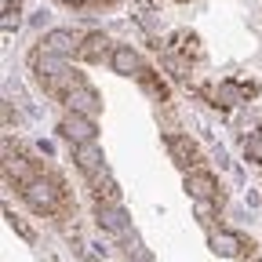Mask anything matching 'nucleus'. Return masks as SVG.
I'll return each mask as SVG.
<instances>
[{
    "mask_svg": "<svg viewBox=\"0 0 262 262\" xmlns=\"http://www.w3.org/2000/svg\"><path fill=\"white\" fill-rule=\"evenodd\" d=\"M22 196H26V204L37 211V215H55L58 204H62V186L37 175V179H29V182L22 186Z\"/></svg>",
    "mask_w": 262,
    "mask_h": 262,
    "instance_id": "f257e3e1",
    "label": "nucleus"
},
{
    "mask_svg": "<svg viewBox=\"0 0 262 262\" xmlns=\"http://www.w3.org/2000/svg\"><path fill=\"white\" fill-rule=\"evenodd\" d=\"M95 222H98V229H106L110 237H127V233H131L127 215H124L120 204H113V201H95Z\"/></svg>",
    "mask_w": 262,
    "mask_h": 262,
    "instance_id": "f03ea898",
    "label": "nucleus"
},
{
    "mask_svg": "<svg viewBox=\"0 0 262 262\" xmlns=\"http://www.w3.org/2000/svg\"><path fill=\"white\" fill-rule=\"evenodd\" d=\"M251 95H255V84H244V80H222L208 88V98L215 106H244Z\"/></svg>",
    "mask_w": 262,
    "mask_h": 262,
    "instance_id": "7ed1b4c3",
    "label": "nucleus"
},
{
    "mask_svg": "<svg viewBox=\"0 0 262 262\" xmlns=\"http://www.w3.org/2000/svg\"><path fill=\"white\" fill-rule=\"evenodd\" d=\"M58 131H62V139H66V142H73V146L95 142V135H98V131H95V117H84V113H70V117L62 120Z\"/></svg>",
    "mask_w": 262,
    "mask_h": 262,
    "instance_id": "20e7f679",
    "label": "nucleus"
},
{
    "mask_svg": "<svg viewBox=\"0 0 262 262\" xmlns=\"http://www.w3.org/2000/svg\"><path fill=\"white\" fill-rule=\"evenodd\" d=\"M66 102H70L73 113H84V117H95L98 110H102V98L95 95V88H91L88 80H80L70 95H66Z\"/></svg>",
    "mask_w": 262,
    "mask_h": 262,
    "instance_id": "39448f33",
    "label": "nucleus"
},
{
    "mask_svg": "<svg viewBox=\"0 0 262 262\" xmlns=\"http://www.w3.org/2000/svg\"><path fill=\"white\" fill-rule=\"evenodd\" d=\"M110 66H113V73H120V77H139L146 66H142V58H139V51L131 48V44H120V48H113V55H110Z\"/></svg>",
    "mask_w": 262,
    "mask_h": 262,
    "instance_id": "423d86ee",
    "label": "nucleus"
},
{
    "mask_svg": "<svg viewBox=\"0 0 262 262\" xmlns=\"http://www.w3.org/2000/svg\"><path fill=\"white\" fill-rule=\"evenodd\" d=\"M186 193L193 196V201H215L219 196V182L211 171H189L186 175Z\"/></svg>",
    "mask_w": 262,
    "mask_h": 262,
    "instance_id": "0eeeda50",
    "label": "nucleus"
},
{
    "mask_svg": "<svg viewBox=\"0 0 262 262\" xmlns=\"http://www.w3.org/2000/svg\"><path fill=\"white\" fill-rule=\"evenodd\" d=\"M168 153H171V160L179 164V168H193L196 160H201V153H196V142L193 139H186V135H168Z\"/></svg>",
    "mask_w": 262,
    "mask_h": 262,
    "instance_id": "6e6552de",
    "label": "nucleus"
},
{
    "mask_svg": "<svg viewBox=\"0 0 262 262\" xmlns=\"http://www.w3.org/2000/svg\"><path fill=\"white\" fill-rule=\"evenodd\" d=\"M73 160H77V168L84 171V179H95L98 171L106 168V160H102V149H98L95 142H84V146H77Z\"/></svg>",
    "mask_w": 262,
    "mask_h": 262,
    "instance_id": "1a4fd4ad",
    "label": "nucleus"
},
{
    "mask_svg": "<svg viewBox=\"0 0 262 262\" xmlns=\"http://www.w3.org/2000/svg\"><path fill=\"white\" fill-rule=\"evenodd\" d=\"M80 48V40L73 37L70 29H51L44 33V40H40V51H51V55H73Z\"/></svg>",
    "mask_w": 262,
    "mask_h": 262,
    "instance_id": "9d476101",
    "label": "nucleus"
},
{
    "mask_svg": "<svg viewBox=\"0 0 262 262\" xmlns=\"http://www.w3.org/2000/svg\"><path fill=\"white\" fill-rule=\"evenodd\" d=\"M211 248H215V255H222V258H237V255L251 251V241H244V237H237V233H211Z\"/></svg>",
    "mask_w": 262,
    "mask_h": 262,
    "instance_id": "9b49d317",
    "label": "nucleus"
},
{
    "mask_svg": "<svg viewBox=\"0 0 262 262\" xmlns=\"http://www.w3.org/2000/svg\"><path fill=\"white\" fill-rule=\"evenodd\" d=\"M77 55L84 62H102L106 55H113L110 51V37H106V33H88V37L80 40V48H77Z\"/></svg>",
    "mask_w": 262,
    "mask_h": 262,
    "instance_id": "f8f14e48",
    "label": "nucleus"
},
{
    "mask_svg": "<svg viewBox=\"0 0 262 262\" xmlns=\"http://www.w3.org/2000/svg\"><path fill=\"white\" fill-rule=\"evenodd\" d=\"M88 182H91V189H95V201H113V204L120 201V189H117V182L110 179V171H106V168L98 171L95 179H88Z\"/></svg>",
    "mask_w": 262,
    "mask_h": 262,
    "instance_id": "ddd939ff",
    "label": "nucleus"
},
{
    "mask_svg": "<svg viewBox=\"0 0 262 262\" xmlns=\"http://www.w3.org/2000/svg\"><path fill=\"white\" fill-rule=\"evenodd\" d=\"M139 84H142V88L157 98V102H164V98H168V88H164V84L153 77V70H142V73H139Z\"/></svg>",
    "mask_w": 262,
    "mask_h": 262,
    "instance_id": "4468645a",
    "label": "nucleus"
},
{
    "mask_svg": "<svg viewBox=\"0 0 262 262\" xmlns=\"http://www.w3.org/2000/svg\"><path fill=\"white\" fill-rule=\"evenodd\" d=\"M175 48H179L186 58H189V55H193V58H201V44H196L193 33H179V37H175Z\"/></svg>",
    "mask_w": 262,
    "mask_h": 262,
    "instance_id": "2eb2a0df",
    "label": "nucleus"
},
{
    "mask_svg": "<svg viewBox=\"0 0 262 262\" xmlns=\"http://www.w3.org/2000/svg\"><path fill=\"white\" fill-rule=\"evenodd\" d=\"M244 153H248V160H255V164H262V124H258V131L248 139V146H244Z\"/></svg>",
    "mask_w": 262,
    "mask_h": 262,
    "instance_id": "dca6fc26",
    "label": "nucleus"
},
{
    "mask_svg": "<svg viewBox=\"0 0 262 262\" xmlns=\"http://www.w3.org/2000/svg\"><path fill=\"white\" fill-rule=\"evenodd\" d=\"M196 219H201L204 226L211 222V201H196Z\"/></svg>",
    "mask_w": 262,
    "mask_h": 262,
    "instance_id": "f3484780",
    "label": "nucleus"
},
{
    "mask_svg": "<svg viewBox=\"0 0 262 262\" xmlns=\"http://www.w3.org/2000/svg\"><path fill=\"white\" fill-rule=\"evenodd\" d=\"M48 18H51V11H37V15H33V26L40 29V26H48Z\"/></svg>",
    "mask_w": 262,
    "mask_h": 262,
    "instance_id": "a211bd4d",
    "label": "nucleus"
},
{
    "mask_svg": "<svg viewBox=\"0 0 262 262\" xmlns=\"http://www.w3.org/2000/svg\"><path fill=\"white\" fill-rule=\"evenodd\" d=\"M66 4H73V8H80V4H88V0H66Z\"/></svg>",
    "mask_w": 262,
    "mask_h": 262,
    "instance_id": "6ab92c4d",
    "label": "nucleus"
}]
</instances>
